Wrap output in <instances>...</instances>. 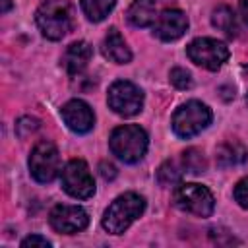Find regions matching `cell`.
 Instances as JSON below:
<instances>
[{
  "instance_id": "8fae6325",
  "label": "cell",
  "mask_w": 248,
  "mask_h": 248,
  "mask_svg": "<svg viewBox=\"0 0 248 248\" xmlns=\"http://www.w3.org/2000/svg\"><path fill=\"white\" fill-rule=\"evenodd\" d=\"M153 27V35L161 41H176L180 39L186 29H188V17L182 10H176V8H165L159 17L155 19V23L151 25Z\"/></svg>"
},
{
  "instance_id": "ac0fdd59",
  "label": "cell",
  "mask_w": 248,
  "mask_h": 248,
  "mask_svg": "<svg viewBox=\"0 0 248 248\" xmlns=\"http://www.w3.org/2000/svg\"><path fill=\"white\" fill-rule=\"evenodd\" d=\"M184 163L182 159H169L165 161L159 169H157V182L161 186H174V184H180L182 180V174H184Z\"/></svg>"
},
{
  "instance_id": "5bb4252c",
  "label": "cell",
  "mask_w": 248,
  "mask_h": 248,
  "mask_svg": "<svg viewBox=\"0 0 248 248\" xmlns=\"http://www.w3.org/2000/svg\"><path fill=\"white\" fill-rule=\"evenodd\" d=\"M159 6H161V0H134L128 8L126 17L134 27H149L165 10V8L161 10Z\"/></svg>"
},
{
  "instance_id": "e0dca14e",
  "label": "cell",
  "mask_w": 248,
  "mask_h": 248,
  "mask_svg": "<svg viewBox=\"0 0 248 248\" xmlns=\"http://www.w3.org/2000/svg\"><path fill=\"white\" fill-rule=\"evenodd\" d=\"M211 23L213 27H217L219 31H223L229 37H234L238 31V23H236V16L232 12V8L219 4L213 12H211Z\"/></svg>"
},
{
  "instance_id": "52a82bcc",
  "label": "cell",
  "mask_w": 248,
  "mask_h": 248,
  "mask_svg": "<svg viewBox=\"0 0 248 248\" xmlns=\"http://www.w3.org/2000/svg\"><path fill=\"white\" fill-rule=\"evenodd\" d=\"M186 54L196 66L215 72L227 62L229 46L223 41H217L211 37H200V39H194L186 46Z\"/></svg>"
},
{
  "instance_id": "2e32d148",
  "label": "cell",
  "mask_w": 248,
  "mask_h": 248,
  "mask_svg": "<svg viewBox=\"0 0 248 248\" xmlns=\"http://www.w3.org/2000/svg\"><path fill=\"white\" fill-rule=\"evenodd\" d=\"M215 157L219 167H238L248 161V149L238 140H227L217 147Z\"/></svg>"
},
{
  "instance_id": "ba28073f",
  "label": "cell",
  "mask_w": 248,
  "mask_h": 248,
  "mask_svg": "<svg viewBox=\"0 0 248 248\" xmlns=\"http://www.w3.org/2000/svg\"><path fill=\"white\" fill-rule=\"evenodd\" d=\"M107 103L108 107L118 114V116H134L141 110L143 107V91L126 79H118L108 87L107 93Z\"/></svg>"
},
{
  "instance_id": "d4e9b609",
  "label": "cell",
  "mask_w": 248,
  "mask_h": 248,
  "mask_svg": "<svg viewBox=\"0 0 248 248\" xmlns=\"http://www.w3.org/2000/svg\"><path fill=\"white\" fill-rule=\"evenodd\" d=\"M99 169H101V174H103L105 180H112L116 176V167L110 165V163H101Z\"/></svg>"
},
{
  "instance_id": "4316f807",
  "label": "cell",
  "mask_w": 248,
  "mask_h": 248,
  "mask_svg": "<svg viewBox=\"0 0 248 248\" xmlns=\"http://www.w3.org/2000/svg\"><path fill=\"white\" fill-rule=\"evenodd\" d=\"M12 8V0H4V4H2V12H8Z\"/></svg>"
},
{
  "instance_id": "7402d4cb",
  "label": "cell",
  "mask_w": 248,
  "mask_h": 248,
  "mask_svg": "<svg viewBox=\"0 0 248 248\" xmlns=\"http://www.w3.org/2000/svg\"><path fill=\"white\" fill-rule=\"evenodd\" d=\"M39 126H41V122H39L37 118H33V116H21V118L17 120V124H16V134H17L19 138H27V136H31L33 132H37Z\"/></svg>"
},
{
  "instance_id": "277c9868",
  "label": "cell",
  "mask_w": 248,
  "mask_h": 248,
  "mask_svg": "<svg viewBox=\"0 0 248 248\" xmlns=\"http://www.w3.org/2000/svg\"><path fill=\"white\" fill-rule=\"evenodd\" d=\"M211 118H213V114L207 105H203L200 101H188L174 110L170 126L178 138L188 140V138L198 136L202 130H205L211 124Z\"/></svg>"
},
{
  "instance_id": "5b68a950",
  "label": "cell",
  "mask_w": 248,
  "mask_h": 248,
  "mask_svg": "<svg viewBox=\"0 0 248 248\" xmlns=\"http://www.w3.org/2000/svg\"><path fill=\"white\" fill-rule=\"evenodd\" d=\"M174 205L186 213H192L196 217H209L215 207V198L213 194L196 182H180L174 188L172 194Z\"/></svg>"
},
{
  "instance_id": "30bf717a",
  "label": "cell",
  "mask_w": 248,
  "mask_h": 248,
  "mask_svg": "<svg viewBox=\"0 0 248 248\" xmlns=\"http://www.w3.org/2000/svg\"><path fill=\"white\" fill-rule=\"evenodd\" d=\"M48 221H50V227L56 231V232H62V234H74V232H79L83 231L87 225H89V215L83 207L79 205H66V203H60V205H54L48 213Z\"/></svg>"
},
{
  "instance_id": "7c38bea8",
  "label": "cell",
  "mask_w": 248,
  "mask_h": 248,
  "mask_svg": "<svg viewBox=\"0 0 248 248\" xmlns=\"http://www.w3.org/2000/svg\"><path fill=\"white\" fill-rule=\"evenodd\" d=\"M60 116L64 124L76 132V134H87L95 126V112L93 108L81 101V99H72L60 108Z\"/></svg>"
},
{
  "instance_id": "cb8c5ba5",
  "label": "cell",
  "mask_w": 248,
  "mask_h": 248,
  "mask_svg": "<svg viewBox=\"0 0 248 248\" xmlns=\"http://www.w3.org/2000/svg\"><path fill=\"white\" fill-rule=\"evenodd\" d=\"M21 246L23 248H33V246H39V248H48L50 246V240H46L45 236H41V234H31V236H27V238H23L21 240Z\"/></svg>"
},
{
  "instance_id": "83f0119b",
  "label": "cell",
  "mask_w": 248,
  "mask_h": 248,
  "mask_svg": "<svg viewBox=\"0 0 248 248\" xmlns=\"http://www.w3.org/2000/svg\"><path fill=\"white\" fill-rule=\"evenodd\" d=\"M246 103H248V93H246Z\"/></svg>"
},
{
  "instance_id": "d6986e66",
  "label": "cell",
  "mask_w": 248,
  "mask_h": 248,
  "mask_svg": "<svg viewBox=\"0 0 248 248\" xmlns=\"http://www.w3.org/2000/svg\"><path fill=\"white\" fill-rule=\"evenodd\" d=\"M79 4L89 21H103L112 12L116 0H79Z\"/></svg>"
},
{
  "instance_id": "3957f363",
  "label": "cell",
  "mask_w": 248,
  "mask_h": 248,
  "mask_svg": "<svg viewBox=\"0 0 248 248\" xmlns=\"http://www.w3.org/2000/svg\"><path fill=\"white\" fill-rule=\"evenodd\" d=\"M145 211L143 196L126 192L118 196L103 213V229L110 234H122L141 213Z\"/></svg>"
},
{
  "instance_id": "9a60e30c",
  "label": "cell",
  "mask_w": 248,
  "mask_h": 248,
  "mask_svg": "<svg viewBox=\"0 0 248 248\" xmlns=\"http://www.w3.org/2000/svg\"><path fill=\"white\" fill-rule=\"evenodd\" d=\"M101 50H103V56L108 58L114 64H128L132 60V50L128 48L124 37L120 35V31L116 27L108 29L107 37L103 39Z\"/></svg>"
},
{
  "instance_id": "484cf974",
  "label": "cell",
  "mask_w": 248,
  "mask_h": 248,
  "mask_svg": "<svg viewBox=\"0 0 248 248\" xmlns=\"http://www.w3.org/2000/svg\"><path fill=\"white\" fill-rule=\"evenodd\" d=\"M238 8H240V16H242V19L248 23V0H238Z\"/></svg>"
},
{
  "instance_id": "6da1fadb",
  "label": "cell",
  "mask_w": 248,
  "mask_h": 248,
  "mask_svg": "<svg viewBox=\"0 0 248 248\" xmlns=\"http://www.w3.org/2000/svg\"><path fill=\"white\" fill-rule=\"evenodd\" d=\"M35 21L43 37L60 41L74 29L76 12L68 0H45L35 14Z\"/></svg>"
},
{
  "instance_id": "603a6c76",
  "label": "cell",
  "mask_w": 248,
  "mask_h": 248,
  "mask_svg": "<svg viewBox=\"0 0 248 248\" xmlns=\"http://www.w3.org/2000/svg\"><path fill=\"white\" fill-rule=\"evenodd\" d=\"M234 200L240 207L248 209V176L238 180L236 186H234Z\"/></svg>"
},
{
  "instance_id": "4fadbf2b",
  "label": "cell",
  "mask_w": 248,
  "mask_h": 248,
  "mask_svg": "<svg viewBox=\"0 0 248 248\" xmlns=\"http://www.w3.org/2000/svg\"><path fill=\"white\" fill-rule=\"evenodd\" d=\"M93 56V46L85 41L72 43L62 54V66L70 76H79Z\"/></svg>"
},
{
  "instance_id": "8992f818",
  "label": "cell",
  "mask_w": 248,
  "mask_h": 248,
  "mask_svg": "<svg viewBox=\"0 0 248 248\" xmlns=\"http://www.w3.org/2000/svg\"><path fill=\"white\" fill-rule=\"evenodd\" d=\"M29 172L41 184L52 182L62 172L60 153H58V149L52 141L43 140L31 149V153H29Z\"/></svg>"
},
{
  "instance_id": "9c48e42d",
  "label": "cell",
  "mask_w": 248,
  "mask_h": 248,
  "mask_svg": "<svg viewBox=\"0 0 248 248\" xmlns=\"http://www.w3.org/2000/svg\"><path fill=\"white\" fill-rule=\"evenodd\" d=\"M62 188L66 194L78 200H87L95 194V180L93 174L87 167L85 161L81 159H72L60 172Z\"/></svg>"
},
{
  "instance_id": "44dd1931",
  "label": "cell",
  "mask_w": 248,
  "mask_h": 248,
  "mask_svg": "<svg viewBox=\"0 0 248 248\" xmlns=\"http://www.w3.org/2000/svg\"><path fill=\"white\" fill-rule=\"evenodd\" d=\"M169 78H170V83L176 89H190L192 87V76L184 68H172L170 74H169Z\"/></svg>"
},
{
  "instance_id": "7a4b0ae2",
  "label": "cell",
  "mask_w": 248,
  "mask_h": 248,
  "mask_svg": "<svg viewBox=\"0 0 248 248\" xmlns=\"http://www.w3.org/2000/svg\"><path fill=\"white\" fill-rule=\"evenodd\" d=\"M147 145H149L147 132L143 128H140L138 124L118 126L112 130V134L108 138V147H110L112 155L130 165L143 159Z\"/></svg>"
},
{
  "instance_id": "ffe728a7",
  "label": "cell",
  "mask_w": 248,
  "mask_h": 248,
  "mask_svg": "<svg viewBox=\"0 0 248 248\" xmlns=\"http://www.w3.org/2000/svg\"><path fill=\"white\" fill-rule=\"evenodd\" d=\"M180 159H182V163H184L186 172H192V174H202V172L205 170V167H207L203 153H202L200 149H194V147L186 149Z\"/></svg>"
}]
</instances>
